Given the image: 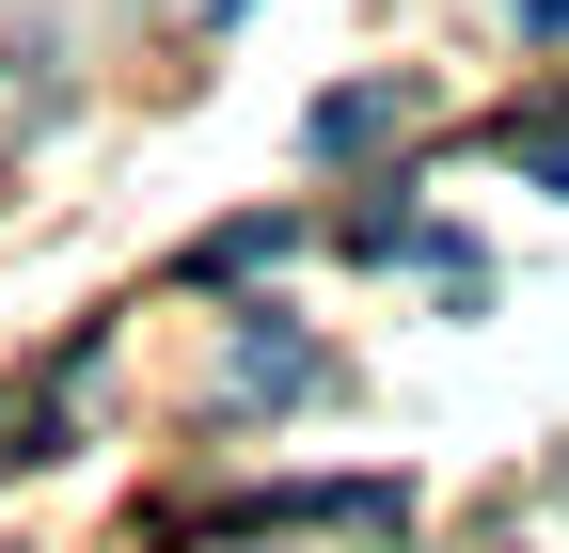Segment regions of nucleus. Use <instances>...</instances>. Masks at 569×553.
<instances>
[{
  "label": "nucleus",
  "mask_w": 569,
  "mask_h": 553,
  "mask_svg": "<svg viewBox=\"0 0 569 553\" xmlns=\"http://www.w3.org/2000/svg\"><path fill=\"white\" fill-rule=\"evenodd\" d=\"M396 127V80H348V95H317V159H348V143H380Z\"/></svg>",
  "instance_id": "f257e3e1"
},
{
  "label": "nucleus",
  "mask_w": 569,
  "mask_h": 553,
  "mask_svg": "<svg viewBox=\"0 0 569 553\" xmlns=\"http://www.w3.org/2000/svg\"><path fill=\"white\" fill-rule=\"evenodd\" d=\"M507 159H522V190H569V111H507Z\"/></svg>",
  "instance_id": "f03ea898"
},
{
  "label": "nucleus",
  "mask_w": 569,
  "mask_h": 553,
  "mask_svg": "<svg viewBox=\"0 0 569 553\" xmlns=\"http://www.w3.org/2000/svg\"><path fill=\"white\" fill-rule=\"evenodd\" d=\"M507 17H522V32H538V48H553V32H569V0H507Z\"/></svg>",
  "instance_id": "7ed1b4c3"
}]
</instances>
